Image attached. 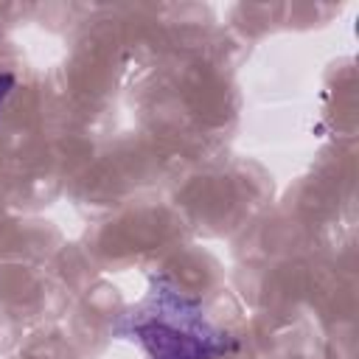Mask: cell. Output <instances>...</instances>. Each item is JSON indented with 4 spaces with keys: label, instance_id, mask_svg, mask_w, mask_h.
Instances as JSON below:
<instances>
[{
    "label": "cell",
    "instance_id": "6da1fadb",
    "mask_svg": "<svg viewBox=\"0 0 359 359\" xmlns=\"http://www.w3.org/2000/svg\"><path fill=\"white\" fill-rule=\"evenodd\" d=\"M112 334L135 339L149 359H219L238 351L236 337L216 328L168 275H151L146 297L118 314Z\"/></svg>",
    "mask_w": 359,
    "mask_h": 359
},
{
    "label": "cell",
    "instance_id": "7a4b0ae2",
    "mask_svg": "<svg viewBox=\"0 0 359 359\" xmlns=\"http://www.w3.org/2000/svg\"><path fill=\"white\" fill-rule=\"evenodd\" d=\"M11 90H14V76L6 73V70H0V109H3L6 98L11 95Z\"/></svg>",
    "mask_w": 359,
    "mask_h": 359
}]
</instances>
